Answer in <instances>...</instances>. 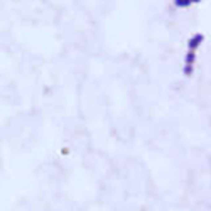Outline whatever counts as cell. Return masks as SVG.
Segmentation results:
<instances>
[{"instance_id":"cell-1","label":"cell","mask_w":211,"mask_h":211,"mask_svg":"<svg viewBox=\"0 0 211 211\" xmlns=\"http://www.w3.org/2000/svg\"><path fill=\"white\" fill-rule=\"evenodd\" d=\"M201 42H203V36H201V34H198V36H194L193 39L189 41V51H194V49H196L198 46L201 44Z\"/></svg>"},{"instance_id":"cell-2","label":"cell","mask_w":211,"mask_h":211,"mask_svg":"<svg viewBox=\"0 0 211 211\" xmlns=\"http://www.w3.org/2000/svg\"><path fill=\"white\" fill-rule=\"evenodd\" d=\"M191 3V0H176V5L177 7H187Z\"/></svg>"}]
</instances>
